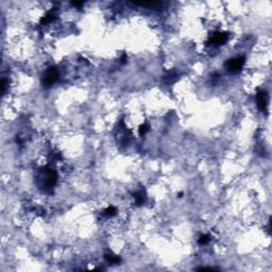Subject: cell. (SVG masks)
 I'll return each mask as SVG.
<instances>
[{"mask_svg":"<svg viewBox=\"0 0 272 272\" xmlns=\"http://www.w3.org/2000/svg\"><path fill=\"white\" fill-rule=\"evenodd\" d=\"M244 65V56H239V58H235V59H231L229 61H226V67L228 68V70L234 74H237L242 69Z\"/></svg>","mask_w":272,"mask_h":272,"instance_id":"obj_1","label":"cell"},{"mask_svg":"<svg viewBox=\"0 0 272 272\" xmlns=\"http://www.w3.org/2000/svg\"><path fill=\"white\" fill-rule=\"evenodd\" d=\"M58 77H59V72L56 70V68L54 67H49V69L46 71L45 74V77H44V85L45 86H51L56 80H58Z\"/></svg>","mask_w":272,"mask_h":272,"instance_id":"obj_2","label":"cell"},{"mask_svg":"<svg viewBox=\"0 0 272 272\" xmlns=\"http://www.w3.org/2000/svg\"><path fill=\"white\" fill-rule=\"evenodd\" d=\"M56 179H58V176H56V171H53L50 168L44 169V183L47 187L54 186V184L56 183Z\"/></svg>","mask_w":272,"mask_h":272,"instance_id":"obj_3","label":"cell"},{"mask_svg":"<svg viewBox=\"0 0 272 272\" xmlns=\"http://www.w3.org/2000/svg\"><path fill=\"white\" fill-rule=\"evenodd\" d=\"M228 40V34L226 33H215L213 36L210 37L208 43L213 44V45H216V46H219V45H223Z\"/></svg>","mask_w":272,"mask_h":272,"instance_id":"obj_4","label":"cell"},{"mask_svg":"<svg viewBox=\"0 0 272 272\" xmlns=\"http://www.w3.org/2000/svg\"><path fill=\"white\" fill-rule=\"evenodd\" d=\"M256 100H257V106H258V108H260V111L264 112L266 111V108H267V94L266 92H264V90H258V93H257V96H256Z\"/></svg>","mask_w":272,"mask_h":272,"instance_id":"obj_5","label":"cell"},{"mask_svg":"<svg viewBox=\"0 0 272 272\" xmlns=\"http://www.w3.org/2000/svg\"><path fill=\"white\" fill-rule=\"evenodd\" d=\"M54 19H56V15H54L53 13H48L46 16H44L43 18H42L40 22H42V24H49V22H53Z\"/></svg>","mask_w":272,"mask_h":272,"instance_id":"obj_6","label":"cell"},{"mask_svg":"<svg viewBox=\"0 0 272 272\" xmlns=\"http://www.w3.org/2000/svg\"><path fill=\"white\" fill-rule=\"evenodd\" d=\"M133 197H134V199H135V203L137 204V205H140L142 202L145 201V196H144V194H142V192H136V194L133 195Z\"/></svg>","mask_w":272,"mask_h":272,"instance_id":"obj_7","label":"cell"},{"mask_svg":"<svg viewBox=\"0 0 272 272\" xmlns=\"http://www.w3.org/2000/svg\"><path fill=\"white\" fill-rule=\"evenodd\" d=\"M105 260H108L110 264L120 263V258H119V257H116V256H114V255H111V254H105Z\"/></svg>","mask_w":272,"mask_h":272,"instance_id":"obj_8","label":"cell"},{"mask_svg":"<svg viewBox=\"0 0 272 272\" xmlns=\"http://www.w3.org/2000/svg\"><path fill=\"white\" fill-rule=\"evenodd\" d=\"M104 213L106 214L108 216H114L115 214L117 213V210H116L114 206H108V208L104 210Z\"/></svg>","mask_w":272,"mask_h":272,"instance_id":"obj_9","label":"cell"},{"mask_svg":"<svg viewBox=\"0 0 272 272\" xmlns=\"http://www.w3.org/2000/svg\"><path fill=\"white\" fill-rule=\"evenodd\" d=\"M208 241H210V236L208 235H202L201 237L199 238L198 242L200 244H207Z\"/></svg>","mask_w":272,"mask_h":272,"instance_id":"obj_10","label":"cell"},{"mask_svg":"<svg viewBox=\"0 0 272 272\" xmlns=\"http://www.w3.org/2000/svg\"><path fill=\"white\" fill-rule=\"evenodd\" d=\"M148 131H149V127L147 126V124H142V126H140V128H139V134H140L142 136L145 135V134L147 133Z\"/></svg>","mask_w":272,"mask_h":272,"instance_id":"obj_11","label":"cell"},{"mask_svg":"<svg viewBox=\"0 0 272 272\" xmlns=\"http://www.w3.org/2000/svg\"><path fill=\"white\" fill-rule=\"evenodd\" d=\"M4 90H6V80L2 79V82H1V92L4 93Z\"/></svg>","mask_w":272,"mask_h":272,"instance_id":"obj_12","label":"cell"},{"mask_svg":"<svg viewBox=\"0 0 272 272\" xmlns=\"http://www.w3.org/2000/svg\"><path fill=\"white\" fill-rule=\"evenodd\" d=\"M72 4H74V6H82V4H83V2H81V1H74V2H72Z\"/></svg>","mask_w":272,"mask_h":272,"instance_id":"obj_13","label":"cell"},{"mask_svg":"<svg viewBox=\"0 0 272 272\" xmlns=\"http://www.w3.org/2000/svg\"><path fill=\"white\" fill-rule=\"evenodd\" d=\"M126 60H127V56H122V58H121V62H122V63H124V62H126Z\"/></svg>","mask_w":272,"mask_h":272,"instance_id":"obj_14","label":"cell"},{"mask_svg":"<svg viewBox=\"0 0 272 272\" xmlns=\"http://www.w3.org/2000/svg\"><path fill=\"white\" fill-rule=\"evenodd\" d=\"M182 196H183V194H182V192H180L179 195H178V197H180V198H181V197H182Z\"/></svg>","mask_w":272,"mask_h":272,"instance_id":"obj_15","label":"cell"}]
</instances>
